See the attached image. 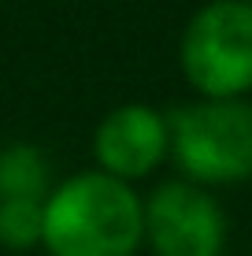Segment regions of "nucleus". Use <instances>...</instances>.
<instances>
[{"mask_svg":"<svg viewBox=\"0 0 252 256\" xmlns=\"http://www.w3.org/2000/svg\"><path fill=\"white\" fill-rule=\"evenodd\" d=\"M145 242V200L104 171L59 182L45 200V249L52 256H134Z\"/></svg>","mask_w":252,"mask_h":256,"instance_id":"obj_1","label":"nucleus"},{"mask_svg":"<svg viewBox=\"0 0 252 256\" xmlns=\"http://www.w3.org/2000/svg\"><path fill=\"white\" fill-rule=\"evenodd\" d=\"M171 156L193 186H230L252 178V104L189 100L167 116Z\"/></svg>","mask_w":252,"mask_h":256,"instance_id":"obj_2","label":"nucleus"},{"mask_svg":"<svg viewBox=\"0 0 252 256\" xmlns=\"http://www.w3.org/2000/svg\"><path fill=\"white\" fill-rule=\"evenodd\" d=\"M178 67L201 100H245L252 93V4L212 0L182 30Z\"/></svg>","mask_w":252,"mask_h":256,"instance_id":"obj_3","label":"nucleus"},{"mask_svg":"<svg viewBox=\"0 0 252 256\" xmlns=\"http://www.w3.org/2000/svg\"><path fill=\"white\" fill-rule=\"evenodd\" d=\"M145 245L152 256H223L227 212L204 186L163 182L145 200Z\"/></svg>","mask_w":252,"mask_h":256,"instance_id":"obj_4","label":"nucleus"},{"mask_svg":"<svg viewBox=\"0 0 252 256\" xmlns=\"http://www.w3.org/2000/svg\"><path fill=\"white\" fill-rule=\"evenodd\" d=\"M171 152V130L167 116L149 104H119L115 112L100 119L93 134V160L97 171L111 174L119 182H137L167 160Z\"/></svg>","mask_w":252,"mask_h":256,"instance_id":"obj_5","label":"nucleus"},{"mask_svg":"<svg viewBox=\"0 0 252 256\" xmlns=\"http://www.w3.org/2000/svg\"><path fill=\"white\" fill-rule=\"evenodd\" d=\"M52 193V171L48 156L37 145H15L0 148V204L4 200H48Z\"/></svg>","mask_w":252,"mask_h":256,"instance_id":"obj_6","label":"nucleus"},{"mask_svg":"<svg viewBox=\"0 0 252 256\" xmlns=\"http://www.w3.org/2000/svg\"><path fill=\"white\" fill-rule=\"evenodd\" d=\"M0 245L30 252L45 245V200H4L0 204Z\"/></svg>","mask_w":252,"mask_h":256,"instance_id":"obj_7","label":"nucleus"},{"mask_svg":"<svg viewBox=\"0 0 252 256\" xmlns=\"http://www.w3.org/2000/svg\"><path fill=\"white\" fill-rule=\"evenodd\" d=\"M245 4H252V0H245Z\"/></svg>","mask_w":252,"mask_h":256,"instance_id":"obj_8","label":"nucleus"}]
</instances>
